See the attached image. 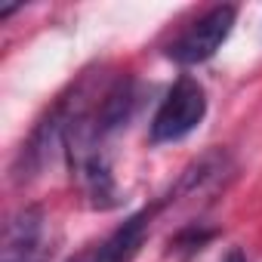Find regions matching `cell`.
Here are the masks:
<instances>
[{
  "mask_svg": "<svg viewBox=\"0 0 262 262\" xmlns=\"http://www.w3.org/2000/svg\"><path fill=\"white\" fill-rule=\"evenodd\" d=\"M148 225H151V213H148V210L129 216L111 237H105L99 247H93L96 262H129V259L139 253Z\"/></svg>",
  "mask_w": 262,
  "mask_h": 262,
  "instance_id": "4",
  "label": "cell"
},
{
  "mask_svg": "<svg viewBox=\"0 0 262 262\" xmlns=\"http://www.w3.org/2000/svg\"><path fill=\"white\" fill-rule=\"evenodd\" d=\"M207 114V93L194 77H179L151 120V142H179L201 126Z\"/></svg>",
  "mask_w": 262,
  "mask_h": 262,
  "instance_id": "1",
  "label": "cell"
},
{
  "mask_svg": "<svg viewBox=\"0 0 262 262\" xmlns=\"http://www.w3.org/2000/svg\"><path fill=\"white\" fill-rule=\"evenodd\" d=\"M234 19H237L234 7H213V10H207L201 19H194L179 34V40L170 47V59H176L179 65L207 62L228 40V34L234 28Z\"/></svg>",
  "mask_w": 262,
  "mask_h": 262,
  "instance_id": "2",
  "label": "cell"
},
{
  "mask_svg": "<svg viewBox=\"0 0 262 262\" xmlns=\"http://www.w3.org/2000/svg\"><path fill=\"white\" fill-rule=\"evenodd\" d=\"M74 170L86 188V198L93 201V207H114L117 204V188H114V176L108 167V158L102 155V148H93L80 158H74Z\"/></svg>",
  "mask_w": 262,
  "mask_h": 262,
  "instance_id": "3",
  "label": "cell"
},
{
  "mask_svg": "<svg viewBox=\"0 0 262 262\" xmlns=\"http://www.w3.org/2000/svg\"><path fill=\"white\" fill-rule=\"evenodd\" d=\"M133 102H136L133 83H129V80H120V83L105 96V102H102V108H99V114H96V133H99V139L108 136V133H114L117 126L126 123L129 111H133Z\"/></svg>",
  "mask_w": 262,
  "mask_h": 262,
  "instance_id": "5",
  "label": "cell"
},
{
  "mask_svg": "<svg viewBox=\"0 0 262 262\" xmlns=\"http://www.w3.org/2000/svg\"><path fill=\"white\" fill-rule=\"evenodd\" d=\"M222 262H247V259H244V253H241L237 247H231V250L225 253V259H222Z\"/></svg>",
  "mask_w": 262,
  "mask_h": 262,
  "instance_id": "6",
  "label": "cell"
}]
</instances>
